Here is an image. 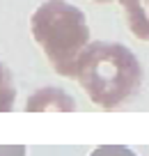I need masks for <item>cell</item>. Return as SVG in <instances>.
<instances>
[{"instance_id":"cell-1","label":"cell","mask_w":149,"mask_h":156,"mask_svg":"<svg viewBox=\"0 0 149 156\" xmlns=\"http://www.w3.org/2000/svg\"><path fill=\"white\" fill-rule=\"evenodd\" d=\"M76 80L94 106L115 110L138 92L142 67L124 44L96 41L83 53L76 69Z\"/></svg>"},{"instance_id":"cell-3","label":"cell","mask_w":149,"mask_h":156,"mask_svg":"<svg viewBox=\"0 0 149 156\" xmlns=\"http://www.w3.org/2000/svg\"><path fill=\"white\" fill-rule=\"evenodd\" d=\"M25 110H30V112H34V110H76V101L64 90L44 87L28 99Z\"/></svg>"},{"instance_id":"cell-8","label":"cell","mask_w":149,"mask_h":156,"mask_svg":"<svg viewBox=\"0 0 149 156\" xmlns=\"http://www.w3.org/2000/svg\"><path fill=\"white\" fill-rule=\"evenodd\" d=\"M92 2H112V0H92Z\"/></svg>"},{"instance_id":"cell-4","label":"cell","mask_w":149,"mask_h":156,"mask_svg":"<svg viewBox=\"0 0 149 156\" xmlns=\"http://www.w3.org/2000/svg\"><path fill=\"white\" fill-rule=\"evenodd\" d=\"M124 7L126 28L140 41H149V0H119Z\"/></svg>"},{"instance_id":"cell-2","label":"cell","mask_w":149,"mask_h":156,"mask_svg":"<svg viewBox=\"0 0 149 156\" xmlns=\"http://www.w3.org/2000/svg\"><path fill=\"white\" fill-rule=\"evenodd\" d=\"M30 30L51 67L64 78H76L78 62L90 46L85 14L64 0H46L34 9Z\"/></svg>"},{"instance_id":"cell-5","label":"cell","mask_w":149,"mask_h":156,"mask_svg":"<svg viewBox=\"0 0 149 156\" xmlns=\"http://www.w3.org/2000/svg\"><path fill=\"white\" fill-rule=\"evenodd\" d=\"M14 101H16V90L12 85V78H9V71L5 69V64L0 62V112H7L14 108Z\"/></svg>"},{"instance_id":"cell-6","label":"cell","mask_w":149,"mask_h":156,"mask_svg":"<svg viewBox=\"0 0 149 156\" xmlns=\"http://www.w3.org/2000/svg\"><path fill=\"white\" fill-rule=\"evenodd\" d=\"M90 156H138L133 149L129 147H119V145H106V147H96Z\"/></svg>"},{"instance_id":"cell-7","label":"cell","mask_w":149,"mask_h":156,"mask_svg":"<svg viewBox=\"0 0 149 156\" xmlns=\"http://www.w3.org/2000/svg\"><path fill=\"white\" fill-rule=\"evenodd\" d=\"M0 156H25V147H21V145H2L0 147Z\"/></svg>"}]
</instances>
